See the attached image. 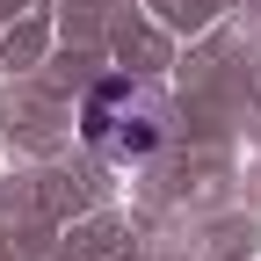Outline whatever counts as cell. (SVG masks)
<instances>
[{"instance_id": "1", "label": "cell", "mask_w": 261, "mask_h": 261, "mask_svg": "<svg viewBox=\"0 0 261 261\" xmlns=\"http://www.w3.org/2000/svg\"><path fill=\"white\" fill-rule=\"evenodd\" d=\"M160 138H167V94L145 87V80H102L87 94V145L130 167V160H145Z\"/></svg>"}]
</instances>
